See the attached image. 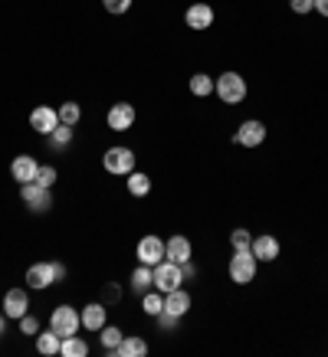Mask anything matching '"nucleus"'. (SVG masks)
I'll use <instances>...</instances> for the list:
<instances>
[{
	"label": "nucleus",
	"mask_w": 328,
	"mask_h": 357,
	"mask_svg": "<svg viewBox=\"0 0 328 357\" xmlns=\"http://www.w3.org/2000/svg\"><path fill=\"white\" fill-rule=\"evenodd\" d=\"M315 10L322 13V17H328V0H315Z\"/></svg>",
	"instance_id": "obj_35"
},
{
	"label": "nucleus",
	"mask_w": 328,
	"mask_h": 357,
	"mask_svg": "<svg viewBox=\"0 0 328 357\" xmlns=\"http://www.w3.org/2000/svg\"><path fill=\"white\" fill-rule=\"evenodd\" d=\"M3 318H7V314H0V331H3Z\"/></svg>",
	"instance_id": "obj_36"
},
{
	"label": "nucleus",
	"mask_w": 328,
	"mask_h": 357,
	"mask_svg": "<svg viewBox=\"0 0 328 357\" xmlns=\"http://www.w3.org/2000/svg\"><path fill=\"white\" fill-rule=\"evenodd\" d=\"M59 125V109H53V105H36V109L30 112V128L36 131V135H53V128Z\"/></svg>",
	"instance_id": "obj_9"
},
{
	"label": "nucleus",
	"mask_w": 328,
	"mask_h": 357,
	"mask_svg": "<svg viewBox=\"0 0 328 357\" xmlns=\"http://www.w3.org/2000/svg\"><path fill=\"white\" fill-rule=\"evenodd\" d=\"M79 119H82L79 102H63V105H59V121H63V125H76Z\"/></svg>",
	"instance_id": "obj_26"
},
{
	"label": "nucleus",
	"mask_w": 328,
	"mask_h": 357,
	"mask_svg": "<svg viewBox=\"0 0 328 357\" xmlns=\"http://www.w3.org/2000/svg\"><path fill=\"white\" fill-rule=\"evenodd\" d=\"M191 239L187 236H171L167 243H164V256L171 262H191Z\"/></svg>",
	"instance_id": "obj_18"
},
{
	"label": "nucleus",
	"mask_w": 328,
	"mask_h": 357,
	"mask_svg": "<svg viewBox=\"0 0 328 357\" xmlns=\"http://www.w3.org/2000/svg\"><path fill=\"white\" fill-rule=\"evenodd\" d=\"M20 197H23V204L30 206L33 213H46V210L53 206V190L43 187V184H36V181L20 184Z\"/></svg>",
	"instance_id": "obj_7"
},
{
	"label": "nucleus",
	"mask_w": 328,
	"mask_h": 357,
	"mask_svg": "<svg viewBox=\"0 0 328 357\" xmlns=\"http://www.w3.org/2000/svg\"><path fill=\"white\" fill-rule=\"evenodd\" d=\"M69 141H73V125H63V121H59L53 128V135H50V144H53V148H66Z\"/></svg>",
	"instance_id": "obj_27"
},
{
	"label": "nucleus",
	"mask_w": 328,
	"mask_h": 357,
	"mask_svg": "<svg viewBox=\"0 0 328 357\" xmlns=\"http://www.w3.org/2000/svg\"><path fill=\"white\" fill-rule=\"evenodd\" d=\"M184 23L197 33L207 30V26H214V7H210V3H191L184 13Z\"/></svg>",
	"instance_id": "obj_14"
},
{
	"label": "nucleus",
	"mask_w": 328,
	"mask_h": 357,
	"mask_svg": "<svg viewBox=\"0 0 328 357\" xmlns=\"http://www.w3.org/2000/svg\"><path fill=\"white\" fill-rule=\"evenodd\" d=\"M121 298V289L115 285V282H109V285H102V302L105 305H115Z\"/></svg>",
	"instance_id": "obj_32"
},
{
	"label": "nucleus",
	"mask_w": 328,
	"mask_h": 357,
	"mask_svg": "<svg viewBox=\"0 0 328 357\" xmlns=\"http://www.w3.org/2000/svg\"><path fill=\"white\" fill-rule=\"evenodd\" d=\"M105 308H109L105 302H89L86 308L79 312L82 328H86V331H102V328H105V318H109V314H105Z\"/></svg>",
	"instance_id": "obj_16"
},
{
	"label": "nucleus",
	"mask_w": 328,
	"mask_h": 357,
	"mask_svg": "<svg viewBox=\"0 0 328 357\" xmlns=\"http://www.w3.org/2000/svg\"><path fill=\"white\" fill-rule=\"evenodd\" d=\"M256 256H253L250 249H233V259H230V279L237 282V285H250L256 279Z\"/></svg>",
	"instance_id": "obj_4"
},
{
	"label": "nucleus",
	"mask_w": 328,
	"mask_h": 357,
	"mask_svg": "<svg viewBox=\"0 0 328 357\" xmlns=\"http://www.w3.org/2000/svg\"><path fill=\"white\" fill-rule=\"evenodd\" d=\"M128 194L131 197H148L151 194V177L142 171H131L128 174Z\"/></svg>",
	"instance_id": "obj_23"
},
{
	"label": "nucleus",
	"mask_w": 328,
	"mask_h": 357,
	"mask_svg": "<svg viewBox=\"0 0 328 357\" xmlns=\"http://www.w3.org/2000/svg\"><path fill=\"white\" fill-rule=\"evenodd\" d=\"M214 82H217V86H214L217 98L227 102V105H240L243 98H246V79H243L240 73H223V76H217Z\"/></svg>",
	"instance_id": "obj_2"
},
{
	"label": "nucleus",
	"mask_w": 328,
	"mask_h": 357,
	"mask_svg": "<svg viewBox=\"0 0 328 357\" xmlns=\"http://www.w3.org/2000/svg\"><path fill=\"white\" fill-rule=\"evenodd\" d=\"M59 354H63V357H89V344L79 335H69V337H63Z\"/></svg>",
	"instance_id": "obj_22"
},
{
	"label": "nucleus",
	"mask_w": 328,
	"mask_h": 357,
	"mask_svg": "<svg viewBox=\"0 0 328 357\" xmlns=\"http://www.w3.org/2000/svg\"><path fill=\"white\" fill-rule=\"evenodd\" d=\"M164 312L174 314L177 321H181V318L191 312V295H187L184 289H174V292H167V295H164Z\"/></svg>",
	"instance_id": "obj_17"
},
{
	"label": "nucleus",
	"mask_w": 328,
	"mask_h": 357,
	"mask_svg": "<svg viewBox=\"0 0 328 357\" xmlns=\"http://www.w3.org/2000/svg\"><path fill=\"white\" fill-rule=\"evenodd\" d=\"M142 308H144L148 314H154V318H158V314L164 312V295L158 292V289H154V292L148 289V292H144V298H142Z\"/></svg>",
	"instance_id": "obj_25"
},
{
	"label": "nucleus",
	"mask_w": 328,
	"mask_h": 357,
	"mask_svg": "<svg viewBox=\"0 0 328 357\" xmlns=\"http://www.w3.org/2000/svg\"><path fill=\"white\" fill-rule=\"evenodd\" d=\"M59 344H63V337L56 335L53 328H50V331H40V335H36V351H40L43 357L59 354Z\"/></svg>",
	"instance_id": "obj_19"
},
{
	"label": "nucleus",
	"mask_w": 328,
	"mask_h": 357,
	"mask_svg": "<svg viewBox=\"0 0 328 357\" xmlns=\"http://www.w3.org/2000/svg\"><path fill=\"white\" fill-rule=\"evenodd\" d=\"M214 79L207 76V73H197V76H191V96H197V98H207V96H214Z\"/></svg>",
	"instance_id": "obj_24"
},
{
	"label": "nucleus",
	"mask_w": 328,
	"mask_h": 357,
	"mask_svg": "<svg viewBox=\"0 0 328 357\" xmlns=\"http://www.w3.org/2000/svg\"><path fill=\"white\" fill-rule=\"evenodd\" d=\"M56 167H50V164H40V171H36V184H43V187H50L53 190V184H56Z\"/></svg>",
	"instance_id": "obj_30"
},
{
	"label": "nucleus",
	"mask_w": 328,
	"mask_h": 357,
	"mask_svg": "<svg viewBox=\"0 0 328 357\" xmlns=\"http://www.w3.org/2000/svg\"><path fill=\"white\" fill-rule=\"evenodd\" d=\"M0 308H3L7 318H17V321H20L23 314L30 312V295H27V289H10V292L3 295Z\"/></svg>",
	"instance_id": "obj_12"
},
{
	"label": "nucleus",
	"mask_w": 328,
	"mask_h": 357,
	"mask_svg": "<svg viewBox=\"0 0 328 357\" xmlns=\"http://www.w3.org/2000/svg\"><path fill=\"white\" fill-rule=\"evenodd\" d=\"M119 357H144L148 354V341L144 337H121V344L115 347Z\"/></svg>",
	"instance_id": "obj_20"
},
{
	"label": "nucleus",
	"mask_w": 328,
	"mask_h": 357,
	"mask_svg": "<svg viewBox=\"0 0 328 357\" xmlns=\"http://www.w3.org/2000/svg\"><path fill=\"white\" fill-rule=\"evenodd\" d=\"M102 7H105L109 13H128L131 0H102Z\"/></svg>",
	"instance_id": "obj_33"
},
{
	"label": "nucleus",
	"mask_w": 328,
	"mask_h": 357,
	"mask_svg": "<svg viewBox=\"0 0 328 357\" xmlns=\"http://www.w3.org/2000/svg\"><path fill=\"white\" fill-rule=\"evenodd\" d=\"M50 328H53L59 337H69V335H79V328H82V318L73 305H56L53 314H50Z\"/></svg>",
	"instance_id": "obj_6"
},
{
	"label": "nucleus",
	"mask_w": 328,
	"mask_h": 357,
	"mask_svg": "<svg viewBox=\"0 0 328 357\" xmlns=\"http://www.w3.org/2000/svg\"><path fill=\"white\" fill-rule=\"evenodd\" d=\"M102 167L112 174V177H128L135 171V151L125 148V144H115L109 151L102 154Z\"/></svg>",
	"instance_id": "obj_3"
},
{
	"label": "nucleus",
	"mask_w": 328,
	"mask_h": 357,
	"mask_svg": "<svg viewBox=\"0 0 328 357\" xmlns=\"http://www.w3.org/2000/svg\"><path fill=\"white\" fill-rule=\"evenodd\" d=\"M20 331H23V335H33V337H36V335H40V321H36V318L27 312L20 318Z\"/></svg>",
	"instance_id": "obj_31"
},
{
	"label": "nucleus",
	"mask_w": 328,
	"mask_h": 357,
	"mask_svg": "<svg viewBox=\"0 0 328 357\" xmlns=\"http://www.w3.org/2000/svg\"><path fill=\"white\" fill-rule=\"evenodd\" d=\"M131 289L135 292H148V289H154V272H151V266H142L138 262V269L131 272Z\"/></svg>",
	"instance_id": "obj_21"
},
{
	"label": "nucleus",
	"mask_w": 328,
	"mask_h": 357,
	"mask_svg": "<svg viewBox=\"0 0 328 357\" xmlns=\"http://www.w3.org/2000/svg\"><path fill=\"white\" fill-rule=\"evenodd\" d=\"M279 239L276 236H269V233H262V236H253V246H250V252L256 256V262H273V259H279Z\"/></svg>",
	"instance_id": "obj_13"
},
{
	"label": "nucleus",
	"mask_w": 328,
	"mask_h": 357,
	"mask_svg": "<svg viewBox=\"0 0 328 357\" xmlns=\"http://www.w3.org/2000/svg\"><path fill=\"white\" fill-rule=\"evenodd\" d=\"M233 141L243 144V148H260L262 141H266V125H262L260 119L243 121L240 128H237V135H233Z\"/></svg>",
	"instance_id": "obj_10"
},
{
	"label": "nucleus",
	"mask_w": 328,
	"mask_h": 357,
	"mask_svg": "<svg viewBox=\"0 0 328 357\" xmlns=\"http://www.w3.org/2000/svg\"><path fill=\"white\" fill-rule=\"evenodd\" d=\"M63 279H66L63 262H33L27 269V289H33V292H43L53 282H63Z\"/></svg>",
	"instance_id": "obj_1"
},
{
	"label": "nucleus",
	"mask_w": 328,
	"mask_h": 357,
	"mask_svg": "<svg viewBox=\"0 0 328 357\" xmlns=\"http://www.w3.org/2000/svg\"><path fill=\"white\" fill-rule=\"evenodd\" d=\"M36 171H40V164H36V158H30V154H17L10 164V174L17 184H30V181H36Z\"/></svg>",
	"instance_id": "obj_15"
},
{
	"label": "nucleus",
	"mask_w": 328,
	"mask_h": 357,
	"mask_svg": "<svg viewBox=\"0 0 328 357\" xmlns=\"http://www.w3.org/2000/svg\"><path fill=\"white\" fill-rule=\"evenodd\" d=\"M151 272H154V289H158L161 295L181 289V282H184V269H181V262L164 259V262H158Z\"/></svg>",
	"instance_id": "obj_5"
},
{
	"label": "nucleus",
	"mask_w": 328,
	"mask_h": 357,
	"mask_svg": "<svg viewBox=\"0 0 328 357\" xmlns=\"http://www.w3.org/2000/svg\"><path fill=\"white\" fill-rule=\"evenodd\" d=\"M230 246L233 249H250L253 246V233L250 229H243V227H237L233 233H230Z\"/></svg>",
	"instance_id": "obj_29"
},
{
	"label": "nucleus",
	"mask_w": 328,
	"mask_h": 357,
	"mask_svg": "<svg viewBox=\"0 0 328 357\" xmlns=\"http://www.w3.org/2000/svg\"><path fill=\"white\" fill-rule=\"evenodd\" d=\"M98 335H102V347H105V351H115V347H119L121 344V337H125V335H121V331H119V328H115V325H105V328H102V331H98Z\"/></svg>",
	"instance_id": "obj_28"
},
{
	"label": "nucleus",
	"mask_w": 328,
	"mask_h": 357,
	"mask_svg": "<svg viewBox=\"0 0 328 357\" xmlns=\"http://www.w3.org/2000/svg\"><path fill=\"white\" fill-rule=\"evenodd\" d=\"M289 7H292V13H308L315 10V0H289Z\"/></svg>",
	"instance_id": "obj_34"
},
{
	"label": "nucleus",
	"mask_w": 328,
	"mask_h": 357,
	"mask_svg": "<svg viewBox=\"0 0 328 357\" xmlns=\"http://www.w3.org/2000/svg\"><path fill=\"white\" fill-rule=\"evenodd\" d=\"M135 256H138V262L142 266H158V262H164L167 256H164V239L161 236H142L138 239V249H135Z\"/></svg>",
	"instance_id": "obj_8"
},
{
	"label": "nucleus",
	"mask_w": 328,
	"mask_h": 357,
	"mask_svg": "<svg viewBox=\"0 0 328 357\" xmlns=\"http://www.w3.org/2000/svg\"><path fill=\"white\" fill-rule=\"evenodd\" d=\"M135 119H138V112H135V105H128V102H115L109 109V115H105L112 131H128L131 125H135Z\"/></svg>",
	"instance_id": "obj_11"
}]
</instances>
